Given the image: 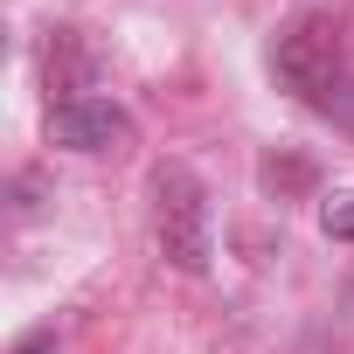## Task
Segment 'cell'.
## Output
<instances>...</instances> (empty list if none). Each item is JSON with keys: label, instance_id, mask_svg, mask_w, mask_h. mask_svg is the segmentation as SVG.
Masks as SVG:
<instances>
[{"label": "cell", "instance_id": "cell-4", "mask_svg": "<svg viewBox=\"0 0 354 354\" xmlns=\"http://www.w3.org/2000/svg\"><path fill=\"white\" fill-rule=\"evenodd\" d=\"M84 91H91V49L77 42V28H49V104Z\"/></svg>", "mask_w": 354, "mask_h": 354}, {"label": "cell", "instance_id": "cell-2", "mask_svg": "<svg viewBox=\"0 0 354 354\" xmlns=\"http://www.w3.org/2000/svg\"><path fill=\"white\" fill-rule=\"evenodd\" d=\"M153 236H160V257L188 278H202L216 257V209H209V188L188 160L153 167Z\"/></svg>", "mask_w": 354, "mask_h": 354}, {"label": "cell", "instance_id": "cell-1", "mask_svg": "<svg viewBox=\"0 0 354 354\" xmlns=\"http://www.w3.org/2000/svg\"><path fill=\"white\" fill-rule=\"evenodd\" d=\"M271 77L319 118H333L340 132H354V63H347V42H340V21L326 15H299L278 28L271 42Z\"/></svg>", "mask_w": 354, "mask_h": 354}, {"label": "cell", "instance_id": "cell-6", "mask_svg": "<svg viewBox=\"0 0 354 354\" xmlns=\"http://www.w3.org/2000/svg\"><path fill=\"white\" fill-rule=\"evenodd\" d=\"M49 347H56V333H35V340H21L15 354H49Z\"/></svg>", "mask_w": 354, "mask_h": 354}, {"label": "cell", "instance_id": "cell-5", "mask_svg": "<svg viewBox=\"0 0 354 354\" xmlns=\"http://www.w3.org/2000/svg\"><path fill=\"white\" fill-rule=\"evenodd\" d=\"M319 223H326V236H333V243H354V188H340V195H326V209H319Z\"/></svg>", "mask_w": 354, "mask_h": 354}, {"label": "cell", "instance_id": "cell-3", "mask_svg": "<svg viewBox=\"0 0 354 354\" xmlns=\"http://www.w3.org/2000/svg\"><path fill=\"white\" fill-rule=\"evenodd\" d=\"M125 139H132V111L118 97H104V91L49 104V146H63V153H111Z\"/></svg>", "mask_w": 354, "mask_h": 354}]
</instances>
